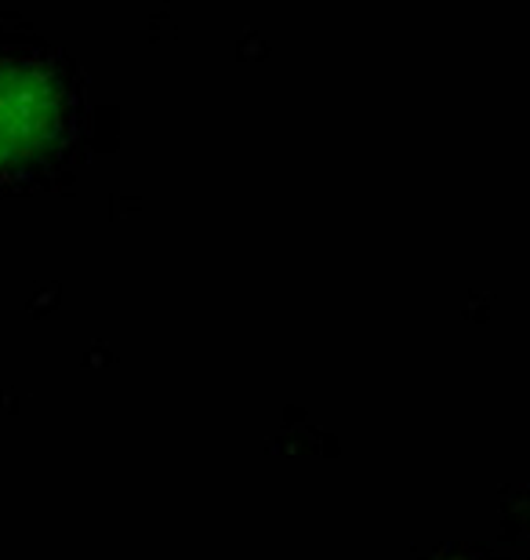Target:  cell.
Listing matches in <instances>:
<instances>
[{
    "mask_svg": "<svg viewBox=\"0 0 530 560\" xmlns=\"http://www.w3.org/2000/svg\"><path fill=\"white\" fill-rule=\"evenodd\" d=\"M62 88L26 62H0V172L37 161L62 139Z\"/></svg>",
    "mask_w": 530,
    "mask_h": 560,
    "instance_id": "1",
    "label": "cell"
}]
</instances>
